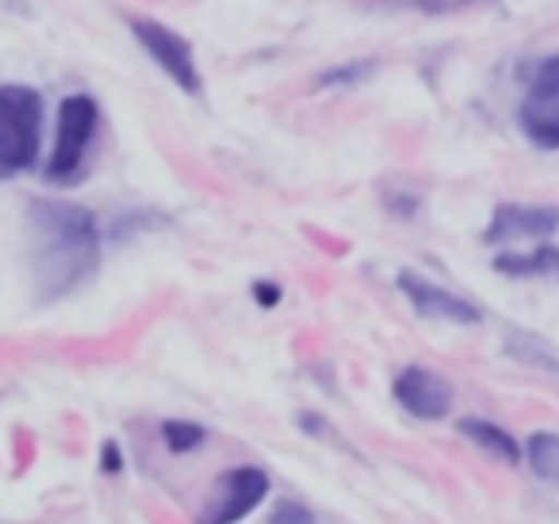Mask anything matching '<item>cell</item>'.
Returning <instances> with one entry per match:
<instances>
[{
  "mask_svg": "<svg viewBox=\"0 0 559 524\" xmlns=\"http://www.w3.org/2000/svg\"><path fill=\"white\" fill-rule=\"evenodd\" d=\"M460 432H464L472 444H479L483 452L495 455V460H506V463L521 460V444L506 429H498L495 421H483V417H464V421H460Z\"/></svg>",
  "mask_w": 559,
  "mask_h": 524,
  "instance_id": "30bf717a",
  "label": "cell"
},
{
  "mask_svg": "<svg viewBox=\"0 0 559 524\" xmlns=\"http://www.w3.org/2000/svg\"><path fill=\"white\" fill-rule=\"evenodd\" d=\"M43 96L32 85H0V180L27 172L39 157Z\"/></svg>",
  "mask_w": 559,
  "mask_h": 524,
  "instance_id": "7a4b0ae2",
  "label": "cell"
},
{
  "mask_svg": "<svg viewBox=\"0 0 559 524\" xmlns=\"http://www.w3.org/2000/svg\"><path fill=\"white\" fill-rule=\"evenodd\" d=\"M269 498V475L261 467H230L218 475L200 524H238Z\"/></svg>",
  "mask_w": 559,
  "mask_h": 524,
  "instance_id": "277c9868",
  "label": "cell"
},
{
  "mask_svg": "<svg viewBox=\"0 0 559 524\" xmlns=\"http://www.w3.org/2000/svg\"><path fill=\"white\" fill-rule=\"evenodd\" d=\"M395 402L418 421H441L452 409V386L429 368H403L395 376Z\"/></svg>",
  "mask_w": 559,
  "mask_h": 524,
  "instance_id": "ba28073f",
  "label": "cell"
},
{
  "mask_svg": "<svg viewBox=\"0 0 559 524\" xmlns=\"http://www.w3.org/2000/svg\"><path fill=\"white\" fill-rule=\"evenodd\" d=\"M495 269L502 276H518V279H533V276H551L559 279V249L540 246L533 253H502L495 261Z\"/></svg>",
  "mask_w": 559,
  "mask_h": 524,
  "instance_id": "8fae6325",
  "label": "cell"
},
{
  "mask_svg": "<svg viewBox=\"0 0 559 524\" xmlns=\"http://www.w3.org/2000/svg\"><path fill=\"white\" fill-rule=\"evenodd\" d=\"M253 299L261 302V307H276V302H280V284L257 279V284H253Z\"/></svg>",
  "mask_w": 559,
  "mask_h": 524,
  "instance_id": "2e32d148",
  "label": "cell"
},
{
  "mask_svg": "<svg viewBox=\"0 0 559 524\" xmlns=\"http://www.w3.org/2000/svg\"><path fill=\"white\" fill-rule=\"evenodd\" d=\"M521 131L533 146L559 150V55L536 70L533 85H528L525 100H521Z\"/></svg>",
  "mask_w": 559,
  "mask_h": 524,
  "instance_id": "5b68a950",
  "label": "cell"
},
{
  "mask_svg": "<svg viewBox=\"0 0 559 524\" xmlns=\"http://www.w3.org/2000/svg\"><path fill=\"white\" fill-rule=\"evenodd\" d=\"M100 226L93 211L62 200H35L27 207V269L39 302L73 295L96 276Z\"/></svg>",
  "mask_w": 559,
  "mask_h": 524,
  "instance_id": "6da1fadb",
  "label": "cell"
},
{
  "mask_svg": "<svg viewBox=\"0 0 559 524\" xmlns=\"http://www.w3.org/2000/svg\"><path fill=\"white\" fill-rule=\"evenodd\" d=\"M96 123H100V108H96L93 96H66L62 108H58V134L47 162L50 184H78L88 162V146L96 139Z\"/></svg>",
  "mask_w": 559,
  "mask_h": 524,
  "instance_id": "3957f363",
  "label": "cell"
},
{
  "mask_svg": "<svg viewBox=\"0 0 559 524\" xmlns=\"http://www.w3.org/2000/svg\"><path fill=\"white\" fill-rule=\"evenodd\" d=\"M559 230V211L556 207H528V203H502L490 218L483 238L490 246L498 241H521V238H551Z\"/></svg>",
  "mask_w": 559,
  "mask_h": 524,
  "instance_id": "9c48e42d",
  "label": "cell"
},
{
  "mask_svg": "<svg viewBox=\"0 0 559 524\" xmlns=\"http://www.w3.org/2000/svg\"><path fill=\"white\" fill-rule=\"evenodd\" d=\"M269 524H314V513L299 501H276Z\"/></svg>",
  "mask_w": 559,
  "mask_h": 524,
  "instance_id": "5bb4252c",
  "label": "cell"
},
{
  "mask_svg": "<svg viewBox=\"0 0 559 524\" xmlns=\"http://www.w3.org/2000/svg\"><path fill=\"white\" fill-rule=\"evenodd\" d=\"M399 291L411 299V307L421 318H433V322H452V325H479L483 314L475 302H467L464 295L449 291V287L433 284V279L418 276V272H399Z\"/></svg>",
  "mask_w": 559,
  "mask_h": 524,
  "instance_id": "52a82bcc",
  "label": "cell"
},
{
  "mask_svg": "<svg viewBox=\"0 0 559 524\" xmlns=\"http://www.w3.org/2000/svg\"><path fill=\"white\" fill-rule=\"evenodd\" d=\"M525 455H528V463H533L536 475L548 478V483H559V437L556 432H536V437H528Z\"/></svg>",
  "mask_w": 559,
  "mask_h": 524,
  "instance_id": "7c38bea8",
  "label": "cell"
},
{
  "mask_svg": "<svg viewBox=\"0 0 559 524\" xmlns=\"http://www.w3.org/2000/svg\"><path fill=\"white\" fill-rule=\"evenodd\" d=\"M162 440L173 455H185V452H195V448L207 440V432H203V425H195V421H165Z\"/></svg>",
  "mask_w": 559,
  "mask_h": 524,
  "instance_id": "4fadbf2b",
  "label": "cell"
},
{
  "mask_svg": "<svg viewBox=\"0 0 559 524\" xmlns=\"http://www.w3.org/2000/svg\"><path fill=\"white\" fill-rule=\"evenodd\" d=\"M100 467H104V475H123V452H119L116 440H104V448H100Z\"/></svg>",
  "mask_w": 559,
  "mask_h": 524,
  "instance_id": "9a60e30c",
  "label": "cell"
},
{
  "mask_svg": "<svg viewBox=\"0 0 559 524\" xmlns=\"http://www.w3.org/2000/svg\"><path fill=\"white\" fill-rule=\"evenodd\" d=\"M131 35L185 93H200V70H195L192 43H188L185 35L165 27L162 20H131Z\"/></svg>",
  "mask_w": 559,
  "mask_h": 524,
  "instance_id": "8992f818",
  "label": "cell"
},
{
  "mask_svg": "<svg viewBox=\"0 0 559 524\" xmlns=\"http://www.w3.org/2000/svg\"><path fill=\"white\" fill-rule=\"evenodd\" d=\"M368 66L360 62V66H349V70H337V73H330V78H322V81H353V78H360V73H365Z\"/></svg>",
  "mask_w": 559,
  "mask_h": 524,
  "instance_id": "ac0fdd59",
  "label": "cell"
},
{
  "mask_svg": "<svg viewBox=\"0 0 559 524\" xmlns=\"http://www.w3.org/2000/svg\"><path fill=\"white\" fill-rule=\"evenodd\" d=\"M418 9H429V12H444V9H460L467 0H414Z\"/></svg>",
  "mask_w": 559,
  "mask_h": 524,
  "instance_id": "e0dca14e",
  "label": "cell"
}]
</instances>
